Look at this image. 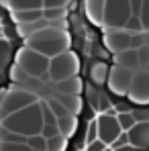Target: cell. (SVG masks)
I'll use <instances>...</instances> for the list:
<instances>
[{"label":"cell","mask_w":149,"mask_h":151,"mask_svg":"<svg viewBox=\"0 0 149 151\" xmlns=\"http://www.w3.org/2000/svg\"><path fill=\"white\" fill-rule=\"evenodd\" d=\"M23 53V33L8 6L0 0V90L12 82V72Z\"/></svg>","instance_id":"cell-1"},{"label":"cell","mask_w":149,"mask_h":151,"mask_svg":"<svg viewBox=\"0 0 149 151\" xmlns=\"http://www.w3.org/2000/svg\"><path fill=\"white\" fill-rule=\"evenodd\" d=\"M131 17L129 0H102V19L100 27L106 31H123Z\"/></svg>","instance_id":"cell-2"},{"label":"cell","mask_w":149,"mask_h":151,"mask_svg":"<svg viewBox=\"0 0 149 151\" xmlns=\"http://www.w3.org/2000/svg\"><path fill=\"white\" fill-rule=\"evenodd\" d=\"M104 47L110 53H121L125 49H137L141 45L147 43V39L143 37V33H129V31H108L102 37Z\"/></svg>","instance_id":"cell-3"},{"label":"cell","mask_w":149,"mask_h":151,"mask_svg":"<svg viewBox=\"0 0 149 151\" xmlns=\"http://www.w3.org/2000/svg\"><path fill=\"white\" fill-rule=\"evenodd\" d=\"M51 74L55 80H68L80 74V59L74 51H66L61 55H57L51 63Z\"/></svg>","instance_id":"cell-4"},{"label":"cell","mask_w":149,"mask_h":151,"mask_svg":"<svg viewBox=\"0 0 149 151\" xmlns=\"http://www.w3.org/2000/svg\"><path fill=\"white\" fill-rule=\"evenodd\" d=\"M133 74L135 72H131L127 68H121L117 63L110 65V74H108V82H106L108 90L112 94H117V96H127V92L131 88V82H133Z\"/></svg>","instance_id":"cell-5"},{"label":"cell","mask_w":149,"mask_h":151,"mask_svg":"<svg viewBox=\"0 0 149 151\" xmlns=\"http://www.w3.org/2000/svg\"><path fill=\"white\" fill-rule=\"evenodd\" d=\"M96 123H98V139L100 141H104V145H112L114 143V139L123 133V129L119 125V121H117V116H112V114H108V112H96Z\"/></svg>","instance_id":"cell-6"},{"label":"cell","mask_w":149,"mask_h":151,"mask_svg":"<svg viewBox=\"0 0 149 151\" xmlns=\"http://www.w3.org/2000/svg\"><path fill=\"white\" fill-rule=\"evenodd\" d=\"M133 104H149V72L147 70H137L133 74L131 88L127 92Z\"/></svg>","instance_id":"cell-7"},{"label":"cell","mask_w":149,"mask_h":151,"mask_svg":"<svg viewBox=\"0 0 149 151\" xmlns=\"http://www.w3.org/2000/svg\"><path fill=\"white\" fill-rule=\"evenodd\" d=\"M129 143L137 149H145L149 147V121H137L129 131Z\"/></svg>","instance_id":"cell-8"},{"label":"cell","mask_w":149,"mask_h":151,"mask_svg":"<svg viewBox=\"0 0 149 151\" xmlns=\"http://www.w3.org/2000/svg\"><path fill=\"white\" fill-rule=\"evenodd\" d=\"M114 63L121 65V68L131 70V72H137V70L141 68L137 49H125V51H121V53H114Z\"/></svg>","instance_id":"cell-9"},{"label":"cell","mask_w":149,"mask_h":151,"mask_svg":"<svg viewBox=\"0 0 149 151\" xmlns=\"http://www.w3.org/2000/svg\"><path fill=\"white\" fill-rule=\"evenodd\" d=\"M117 121H119V125L123 131H129L131 127L137 123V116H135V112H131V110H119L117 112Z\"/></svg>","instance_id":"cell-10"},{"label":"cell","mask_w":149,"mask_h":151,"mask_svg":"<svg viewBox=\"0 0 149 151\" xmlns=\"http://www.w3.org/2000/svg\"><path fill=\"white\" fill-rule=\"evenodd\" d=\"M139 21H141V27H143V33H149V0H143V4H141Z\"/></svg>","instance_id":"cell-11"},{"label":"cell","mask_w":149,"mask_h":151,"mask_svg":"<svg viewBox=\"0 0 149 151\" xmlns=\"http://www.w3.org/2000/svg\"><path fill=\"white\" fill-rule=\"evenodd\" d=\"M127 145H131V143H129V133L123 131V133L114 139V143H112L110 147H112V149H121V147H127Z\"/></svg>","instance_id":"cell-12"},{"label":"cell","mask_w":149,"mask_h":151,"mask_svg":"<svg viewBox=\"0 0 149 151\" xmlns=\"http://www.w3.org/2000/svg\"><path fill=\"white\" fill-rule=\"evenodd\" d=\"M106 147H108V145H104V141L96 139V141H92V143H86L80 151H104Z\"/></svg>","instance_id":"cell-13"},{"label":"cell","mask_w":149,"mask_h":151,"mask_svg":"<svg viewBox=\"0 0 149 151\" xmlns=\"http://www.w3.org/2000/svg\"><path fill=\"white\" fill-rule=\"evenodd\" d=\"M137 53H139V61H141V65L145 68V65L149 63V43L141 45V47H137Z\"/></svg>","instance_id":"cell-14"},{"label":"cell","mask_w":149,"mask_h":151,"mask_svg":"<svg viewBox=\"0 0 149 151\" xmlns=\"http://www.w3.org/2000/svg\"><path fill=\"white\" fill-rule=\"evenodd\" d=\"M104 151H112V147H106V149H104Z\"/></svg>","instance_id":"cell-15"},{"label":"cell","mask_w":149,"mask_h":151,"mask_svg":"<svg viewBox=\"0 0 149 151\" xmlns=\"http://www.w3.org/2000/svg\"><path fill=\"white\" fill-rule=\"evenodd\" d=\"M145 70H147V72H149V63H147V65H145Z\"/></svg>","instance_id":"cell-16"}]
</instances>
